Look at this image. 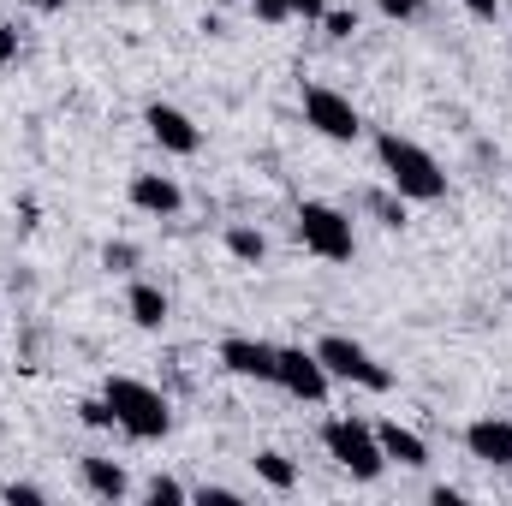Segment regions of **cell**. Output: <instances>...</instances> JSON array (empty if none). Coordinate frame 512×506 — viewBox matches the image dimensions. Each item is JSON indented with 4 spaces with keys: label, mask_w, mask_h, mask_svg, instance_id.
Listing matches in <instances>:
<instances>
[{
    "label": "cell",
    "mask_w": 512,
    "mask_h": 506,
    "mask_svg": "<svg viewBox=\"0 0 512 506\" xmlns=\"http://www.w3.org/2000/svg\"><path fill=\"white\" fill-rule=\"evenodd\" d=\"M227 256H233V262H262V256H268V239H262V233H256V227H227Z\"/></svg>",
    "instance_id": "obj_17"
},
{
    "label": "cell",
    "mask_w": 512,
    "mask_h": 506,
    "mask_svg": "<svg viewBox=\"0 0 512 506\" xmlns=\"http://www.w3.org/2000/svg\"><path fill=\"white\" fill-rule=\"evenodd\" d=\"M507 12H512V0H507Z\"/></svg>",
    "instance_id": "obj_31"
},
{
    "label": "cell",
    "mask_w": 512,
    "mask_h": 506,
    "mask_svg": "<svg viewBox=\"0 0 512 506\" xmlns=\"http://www.w3.org/2000/svg\"><path fill=\"white\" fill-rule=\"evenodd\" d=\"M274 387H286V393L304 399V405H322V399H328V370H322L316 346H310V352H304V346H274Z\"/></svg>",
    "instance_id": "obj_7"
},
{
    "label": "cell",
    "mask_w": 512,
    "mask_h": 506,
    "mask_svg": "<svg viewBox=\"0 0 512 506\" xmlns=\"http://www.w3.org/2000/svg\"><path fill=\"white\" fill-rule=\"evenodd\" d=\"M78 477H84V489L96 501H126L131 495V477L120 459H78Z\"/></svg>",
    "instance_id": "obj_13"
},
{
    "label": "cell",
    "mask_w": 512,
    "mask_h": 506,
    "mask_svg": "<svg viewBox=\"0 0 512 506\" xmlns=\"http://www.w3.org/2000/svg\"><path fill=\"white\" fill-rule=\"evenodd\" d=\"M251 465H256V477H262L274 495H292V489H298V465H292L286 453H274V447H268V453H256Z\"/></svg>",
    "instance_id": "obj_15"
},
{
    "label": "cell",
    "mask_w": 512,
    "mask_h": 506,
    "mask_svg": "<svg viewBox=\"0 0 512 506\" xmlns=\"http://www.w3.org/2000/svg\"><path fill=\"white\" fill-rule=\"evenodd\" d=\"M251 12L262 24H286V18H292V0H251Z\"/></svg>",
    "instance_id": "obj_24"
},
{
    "label": "cell",
    "mask_w": 512,
    "mask_h": 506,
    "mask_svg": "<svg viewBox=\"0 0 512 506\" xmlns=\"http://www.w3.org/2000/svg\"><path fill=\"white\" fill-rule=\"evenodd\" d=\"M215 6H227V0H215Z\"/></svg>",
    "instance_id": "obj_30"
},
{
    "label": "cell",
    "mask_w": 512,
    "mask_h": 506,
    "mask_svg": "<svg viewBox=\"0 0 512 506\" xmlns=\"http://www.w3.org/2000/svg\"><path fill=\"white\" fill-rule=\"evenodd\" d=\"M0 501H12V506H42V501H48V489H36V483H6V489H0Z\"/></svg>",
    "instance_id": "obj_22"
},
{
    "label": "cell",
    "mask_w": 512,
    "mask_h": 506,
    "mask_svg": "<svg viewBox=\"0 0 512 506\" xmlns=\"http://www.w3.org/2000/svg\"><path fill=\"white\" fill-rule=\"evenodd\" d=\"M322 30H328L334 42H346V36L358 30V12H346V6H328V12H322Z\"/></svg>",
    "instance_id": "obj_20"
},
{
    "label": "cell",
    "mask_w": 512,
    "mask_h": 506,
    "mask_svg": "<svg viewBox=\"0 0 512 506\" xmlns=\"http://www.w3.org/2000/svg\"><path fill=\"white\" fill-rule=\"evenodd\" d=\"M465 447H471V459H483L495 471H512V417H477L465 429Z\"/></svg>",
    "instance_id": "obj_9"
},
{
    "label": "cell",
    "mask_w": 512,
    "mask_h": 506,
    "mask_svg": "<svg viewBox=\"0 0 512 506\" xmlns=\"http://www.w3.org/2000/svg\"><path fill=\"white\" fill-rule=\"evenodd\" d=\"M292 233H298V245H304V251L322 256V262H352V256H358L352 215H346V209H334V203H304V209H298V221H292Z\"/></svg>",
    "instance_id": "obj_4"
},
{
    "label": "cell",
    "mask_w": 512,
    "mask_h": 506,
    "mask_svg": "<svg viewBox=\"0 0 512 506\" xmlns=\"http://www.w3.org/2000/svg\"><path fill=\"white\" fill-rule=\"evenodd\" d=\"M322 447H328V459L340 471H352V483H382L387 453H382V441H376V423H364V417H328L322 423Z\"/></svg>",
    "instance_id": "obj_3"
},
{
    "label": "cell",
    "mask_w": 512,
    "mask_h": 506,
    "mask_svg": "<svg viewBox=\"0 0 512 506\" xmlns=\"http://www.w3.org/2000/svg\"><path fill=\"white\" fill-rule=\"evenodd\" d=\"M131 209L167 221V215L185 209V191H179V179H167V173H131Z\"/></svg>",
    "instance_id": "obj_11"
},
{
    "label": "cell",
    "mask_w": 512,
    "mask_h": 506,
    "mask_svg": "<svg viewBox=\"0 0 512 506\" xmlns=\"http://www.w3.org/2000/svg\"><path fill=\"white\" fill-rule=\"evenodd\" d=\"M459 6H465V12H471L477 24H495V18L507 12V0H459Z\"/></svg>",
    "instance_id": "obj_25"
},
{
    "label": "cell",
    "mask_w": 512,
    "mask_h": 506,
    "mask_svg": "<svg viewBox=\"0 0 512 506\" xmlns=\"http://www.w3.org/2000/svg\"><path fill=\"white\" fill-rule=\"evenodd\" d=\"M149 501H155V506H185V501H191V489H185V483H173V477H155V483H149Z\"/></svg>",
    "instance_id": "obj_19"
},
{
    "label": "cell",
    "mask_w": 512,
    "mask_h": 506,
    "mask_svg": "<svg viewBox=\"0 0 512 506\" xmlns=\"http://www.w3.org/2000/svg\"><path fill=\"white\" fill-rule=\"evenodd\" d=\"M376 441H382L387 465H399V471H423L429 465V441L417 429H405V423H376Z\"/></svg>",
    "instance_id": "obj_12"
},
{
    "label": "cell",
    "mask_w": 512,
    "mask_h": 506,
    "mask_svg": "<svg viewBox=\"0 0 512 506\" xmlns=\"http://www.w3.org/2000/svg\"><path fill=\"white\" fill-rule=\"evenodd\" d=\"M322 12H328V0H292V18H304V24H322Z\"/></svg>",
    "instance_id": "obj_28"
},
{
    "label": "cell",
    "mask_w": 512,
    "mask_h": 506,
    "mask_svg": "<svg viewBox=\"0 0 512 506\" xmlns=\"http://www.w3.org/2000/svg\"><path fill=\"white\" fill-rule=\"evenodd\" d=\"M316 358H322V370L328 381H352V387H364V393H393V370L376 364L358 340H346V334H322L316 340Z\"/></svg>",
    "instance_id": "obj_5"
},
{
    "label": "cell",
    "mask_w": 512,
    "mask_h": 506,
    "mask_svg": "<svg viewBox=\"0 0 512 506\" xmlns=\"http://www.w3.org/2000/svg\"><path fill=\"white\" fill-rule=\"evenodd\" d=\"M78 417H84V429H120L114 423V405L96 393V399H78Z\"/></svg>",
    "instance_id": "obj_18"
},
{
    "label": "cell",
    "mask_w": 512,
    "mask_h": 506,
    "mask_svg": "<svg viewBox=\"0 0 512 506\" xmlns=\"http://www.w3.org/2000/svg\"><path fill=\"white\" fill-rule=\"evenodd\" d=\"M102 268L131 274V268H137V245H126V239H120V245H108V251H102Z\"/></svg>",
    "instance_id": "obj_21"
},
{
    "label": "cell",
    "mask_w": 512,
    "mask_h": 506,
    "mask_svg": "<svg viewBox=\"0 0 512 506\" xmlns=\"http://www.w3.org/2000/svg\"><path fill=\"white\" fill-rule=\"evenodd\" d=\"M191 501H203V506H239L245 495H239V489H191Z\"/></svg>",
    "instance_id": "obj_26"
},
{
    "label": "cell",
    "mask_w": 512,
    "mask_h": 506,
    "mask_svg": "<svg viewBox=\"0 0 512 506\" xmlns=\"http://www.w3.org/2000/svg\"><path fill=\"white\" fill-rule=\"evenodd\" d=\"M12 60H18V24L0 18V66H12Z\"/></svg>",
    "instance_id": "obj_27"
},
{
    "label": "cell",
    "mask_w": 512,
    "mask_h": 506,
    "mask_svg": "<svg viewBox=\"0 0 512 506\" xmlns=\"http://www.w3.org/2000/svg\"><path fill=\"white\" fill-rule=\"evenodd\" d=\"M143 126H149V137H155L167 155H197V149H203L197 120H191L185 108H173V102H149V108H143Z\"/></svg>",
    "instance_id": "obj_8"
},
{
    "label": "cell",
    "mask_w": 512,
    "mask_h": 506,
    "mask_svg": "<svg viewBox=\"0 0 512 506\" xmlns=\"http://www.w3.org/2000/svg\"><path fill=\"white\" fill-rule=\"evenodd\" d=\"M298 102H304V126L316 131V137H328V143H358L364 137V120H358L352 96H340L328 84H304Z\"/></svg>",
    "instance_id": "obj_6"
},
{
    "label": "cell",
    "mask_w": 512,
    "mask_h": 506,
    "mask_svg": "<svg viewBox=\"0 0 512 506\" xmlns=\"http://www.w3.org/2000/svg\"><path fill=\"white\" fill-rule=\"evenodd\" d=\"M126 310H131V322H137L143 334H161V328H167V292H161L155 280H131Z\"/></svg>",
    "instance_id": "obj_14"
},
{
    "label": "cell",
    "mask_w": 512,
    "mask_h": 506,
    "mask_svg": "<svg viewBox=\"0 0 512 506\" xmlns=\"http://www.w3.org/2000/svg\"><path fill=\"white\" fill-rule=\"evenodd\" d=\"M102 399L114 405V423H120V435H131V441H161V435L173 429V405H167V393L149 387V381L108 376L102 381Z\"/></svg>",
    "instance_id": "obj_2"
},
{
    "label": "cell",
    "mask_w": 512,
    "mask_h": 506,
    "mask_svg": "<svg viewBox=\"0 0 512 506\" xmlns=\"http://www.w3.org/2000/svg\"><path fill=\"white\" fill-rule=\"evenodd\" d=\"M221 364L245 381H274V346L268 340H251V334H227L221 340Z\"/></svg>",
    "instance_id": "obj_10"
},
{
    "label": "cell",
    "mask_w": 512,
    "mask_h": 506,
    "mask_svg": "<svg viewBox=\"0 0 512 506\" xmlns=\"http://www.w3.org/2000/svg\"><path fill=\"white\" fill-rule=\"evenodd\" d=\"M376 155H382L387 185H393L405 203H441V197H447V167H441L423 143H411V137H399V131H376Z\"/></svg>",
    "instance_id": "obj_1"
},
{
    "label": "cell",
    "mask_w": 512,
    "mask_h": 506,
    "mask_svg": "<svg viewBox=\"0 0 512 506\" xmlns=\"http://www.w3.org/2000/svg\"><path fill=\"white\" fill-rule=\"evenodd\" d=\"M36 12H66V0H30Z\"/></svg>",
    "instance_id": "obj_29"
},
{
    "label": "cell",
    "mask_w": 512,
    "mask_h": 506,
    "mask_svg": "<svg viewBox=\"0 0 512 506\" xmlns=\"http://www.w3.org/2000/svg\"><path fill=\"white\" fill-rule=\"evenodd\" d=\"M364 209H370L382 227H393V233L405 227V197H399L393 185H387V191H364Z\"/></svg>",
    "instance_id": "obj_16"
},
{
    "label": "cell",
    "mask_w": 512,
    "mask_h": 506,
    "mask_svg": "<svg viewBox=\"0 0 512 506\" xmlns=\"http://www.w3.org/2000/svg\"><path fill=\"white\" fill-rule=\"evenodd\" d=\"M382 18H393V24H405V18H417L423 12V0H370Z\"/></svg>",
    "instance_id": "obj_23"
}]
</instances>
